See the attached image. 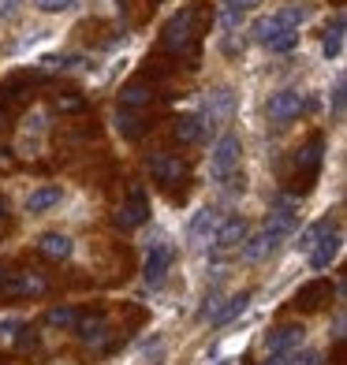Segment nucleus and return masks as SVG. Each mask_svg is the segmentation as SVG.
<instances>
[{
	"label": "nucleus",
	"instance_id": "f257e3e1",
	"mask_svg": "<svg viewBox=\"0 0 347 365\" xmlns=\"http://www.w3.org/2000/svg\"><path fill=\"white\" fill-rule=\"evenodd\" d=\"M303 336H306L303 324H284V328L269 331V339H266V361H261V365H291L295 354H299V346H303Z\"/></svg>",
	"mask_w": 347,
	"mask_h": 365
},
{
	"label": "nucleus",
	"instance_id": "f03ea898",
	"mask_svg": "<svg viewBox=\"0 0 347 365\" xmlns=\"http://www.w3.org/2000/svg\"><path fill=\"white\" fill-rule=\"evenodd\" d=\"M303 19H306V8H299V4L280 8V11H273V15H266V19L254 23V41L258 45H269L273 38L284 34V30H299Z\"/></svg>",
	"mask_w": 347,
	"mask_h": 365
},
{
	"label": "nucleus",
	"instance_id": "7ed1b4c3",
	"mask_svg": "<svg viewBox=\"0 0 347 365\" xmlns=\"http://www.w3.org/2000/svg\"><path fill=\"white\" fill-rule=\"evenodd\" d=\"M239 157H243V142L236 135H221L217 145H213V153H209V179L228 182L231 172L239 168Z\"/></svg>",
	"mask_w": 347,
	"mask_h": 365
},
{
	"label": "nucleus",
	"instance_id": "20e7f679",
	"mask_svg": "<svg viewBox=\"0 0 347 365\" xmlns=\"http://www.w3.org/2000/svg\"><path fill=\"white\" fill-rule=\"evenodd\" d=\"M194 19H198V11L194 8H183L179 15H172L169 26H164V48L169 53H187V48L194 45Z\"/></svg>",
	"mask_w": 347,
	"mask_h": 365
},
{
	"label": "nucleus",
	"instance_id": "39448f33",
	"mask_svg": "<svg viewBox=\"0 0 347 365\" xmlns=\"http://www.w3.org/2000/svg\"><path fill=\"white\" fill-rule=\"evenodd\" d=\"M231 112H236V93L231 90H213L209 97H206V115H198V120H202V130H221L228 120H231Z\"/></svg>",
	"mask_w": 347,
	"mask_h": 365
},
{
	"label": "nucleus",
	"instance_id": "423d86ee",
	"mask_svg": "<svg viewBox=\"0 0 347 365\" xmlns=\"http://www.w3.org/2000/svg\"><path fill=\"white\" fill-rule=\"evenodd\" d=\"M172 261H176V246H172V242H154L150 254H146V264H142L146 284L161 287L164 276H169V269H172Z\"/></svg>",
	"mask_w": 347,
	"mask_h": 365
},
{
	"label": "nucleus",
	"instance_id": "0eeeda50",
	"mask_svg": "<svg viewBox=\"0 0 347 365\" xmlns=\"http://www.w3.org/2000/svg\"><path fill=\"white\" fill-rule=\"evenodd\" d=\"M303 108H306V97L299 90H276L269 97V120L273 123H291Z\"/></svg>",
	"mask_w": 347,
	"mask_h": 365
},
{
	"label": "nucleus",
	"instance_id": "6e6552de",
	"mask_svg": "<svg viewBox=\"0 0 347 365\" xmlns=\"http://www.w3.org/2000/svg\"><path fill=\"white\" fill-rule=\"evenodd\" d=\"M246 231H251V224H246L243 217H224L221 227H217V235H213V250H217V254L239 250L243 239H246Z\"/></svg>",
	"mask_w": 347,
	"mask_h": 365
},
{
	"label": "nucleus",
	"instance_id": "1a4fd4ad",
	"mask_svg": "<svg viewBox=\"0 0 347 365\" xmlns=\"http://www.w3.org/2000/svg\"><path fill=\"white\" fill-rule=\"evenodd\" d=\"M340 242H343V235H340L336 227H328L325 235H321L318 242H313V250L306 254V257H310V269H318V272H325L328 264L336 261V254H340Z\"/></svg>",
	"mask_w": 347,
	"mask_h": 365
},
{
	"label": "nucleus",
	"instance_id": "9d476101",
	"mask_svg": "<svg viewBox=\"0 0 347 365\" xmlns=\"http://www.w3.org/2000/svg\"><path fill=\"white\" fill-rule=\"evenodd\" d=\"M221 209H198L194 217H191V227H187V239L194 242V246H202V242H209L213 235H217V227H221Z\"/></svg>",
	"mask_w": 347,
	"mask_h": 365
},
{
	"label": "nucleus",
	"instance_id": "9b49d317",
	"mask_svg": "<svg viewBox=\"0 0 347 365\" xmlns=\"http://www.w3.org/2000/svg\"><path fill=\"white\" fill-rule=\"evenodd\" d=\"M150 220V197H146L142 190H131V197L116 209V224L120 227H139Z\"/></svg>",
	"mask_w": 347,
	"mask_h": 365
},
{
	"label": "nucleus",
	"instance_id": "f8f14e48",
	"mask_svg": "<svg viewBox=\"0 0 347 365\" xmlns=\"http://www.w3.org/2000/svg\"><path fill=\"white\" fill-rule=\"evenodd\" d=\"M321 160H325V138L321 135H313L299 153H295V172H303L306 179H313L321 172Z\"/></svg>",
	"mask_w": 347,
	"mask_h": 365
},
{
	"label": "nucleus",
	"instance_id": "ddd939ff",
	"mask_svg": "<svg viewBox=\"0 0 347 365\" xmlns=\"http://www.w3.org/2000/svg\"><path fill=\"white\" fill-rule=\"evenodd\" d=\"M183 160H179L176 153H164V149H157V153L150 157V175L157 179V182H179L183 179Z\"/></svg>",
	"mask_w": 347,
	"mask_h": 365
},
{
	"label": "nucleus",
	"instance_id": "4468645a",
	"mask_svg": "<svg viewBox=\"0 0 347 365\" xmlns=\"http://www.w3.org/2000/svg\"><path fill=\"white\" fill-rule=\"evenodd\" d=\"M60 197H64V190L56 187V182H45V187H38V190L26 194V212L41 217V212H49V209L60 205Z\"/></svg>",
	"mask_w": 347,
	"mask_h": 365
},
{
	"label": "nucleus",
	"instance_id": "2eb2a0df",
	"mask_svg": "<svg viewBox=\"0 0 347 365\" xmlns=\"http://www.w3.org/2000/svg\"><path fill=\"white\" fill-rule=\"evenodd\" d=\"M75 328H79V339H82V343H90V346H105V343H109V324H105L101 313L75 321Z\"/></svg>",
	"mask_w": 347,
	"mask_h": 365
},
{
	"label": "nucleus",
	"instance_id": "dca6fc26",
	"mask_svg": "<svg viewBox=\"0 0 347 365\" xmlns=\"http://www.w3.org/2000/svg\"><path fill=\"white\" fill-rule=\"evenodd\" d=\"M49 284H45V276H38V272H19L15 279H4V294H41Z\"/></svg>",
	"mask_w": 347,
	"mask_h": 365
},
{
	"label": "nucleus",
	"instance_id": "f3484780",
	"mask_svg": "<svg viewBox=\"0 0 347 365\" xmlns=\"http://www.w3.org/2000/svg\"><path fill=\"white\" fill-rule=\"evenodd\" d=\"M38 250H41L45 257H53V261H68L75 246H71V239H68V235H60V231H49V235H41Z\"/></svg>",
	"mask_w": 347,
	"mask_h": 365
},
{
	"label": "nucleus",
	"instance_id": "a211bd4d",
	"mask_svg": "<svg viewBox=\"0 0 347 365\" xmlns=\"http://www.w3.org/2000/svg\"><path fill=\"white\" fill-rule=\"evenodd\" d=\"M321 53H325L328 60H336V56L343 53V11L333 15V26H328L325 38H321Z\"/></svg>",
	"mask_w": 347,
	"mask_h": 365
},
{
	"label": "nucleus",
	"instance_id": "6ab92c4d",
	"mask_svg": "<svg viewBox=\"0 0 347 365\" xmlns=\"http://www.w3.org/2000/svg\"><path fill=\"white\" fill-rule=\"evenodd\" d=\"M246 306H251V291H239V294H231V298H228V306H221L209 321H213V324H231Z\"/></svg>",
	"mask_w": 347,
	"mask_h": 365
},
{
	"label": "nucleus",
	"instance_id": "aec40b11",
	"mask_svg": "<svg viewBox=\"0 0 347 365\" xmlns=\"http://www.w3.org/2000/svg\"><path fill=\"white\" fill-rule=\"evenodd\" d=\"M328 294H333V287H328V279H313V284H306L299 291V306L303 309H318L328 302Z\"/></svg>",
	"mask_w": 347,
	"mask_h": 365
},
{
	"label": "nucleus",
	"instance_id": "412c9836",
	"mask_svg": "<svg viewBox=\"0 0 347 365\" xmlns=\"http://www.w3.org/2000/svg\"><path fill=\"white\" fill-rule=\"evenodd\" d=\"M273 250H276V242L266 235V231H258L254 239H243V257L246 261H261V257L273 254Z\"/></svg>",
	"mask_w": 347,
	"mask_h": 365
},
{
	"label": "nucleus",
	"instance_id": "4be33fe9",
	"mask_svg": "<svg viewBox=\"0 0 347 365\" xmlns=\"http://www.w3.org/2000/svg\"><path fill=\"white\" fill-rule=\"evenodd\" d=\"M206 135V130H202V120H198V115H179V120H176V138L179 142H198V138H202Z\"/></svg>",
	"mask_w": 347,
	"mask_h": 365
},
{
	"label": "nucleus",
	"instance_id": "5701e85b",
	"mask_svg": "<svg viewBox=\"0 0 347 365\" xmlns=\"http://www.w3.org/2000/svg\"><path fill=\"white\" fill-rule=\"evenodd\" d=\"M142 105H150V90L142 82H131L120 90V108H142Z\"/></svg>",
	"mask_w": 347,
	"mask_h": 365
},
{
	"label": "nucleus",
	"instance_id": "b1692460",
	"mask_svg": "<svg viewBox=\"0 0 347 365\" xmlns=\"http://www.w3.org/2000/svg\"><path fill=\"white\" fill-rule=\"evenodd\" d=\"M75 321H79V313L71 306H53V309L45 313V324L49 328H71Z\"/></svg>",
	"mask_w": 347,
	"mask_h": 365
},
{
	"label": "nucleus",
	"instance_id": "393cba45",
	"mask_svg": "<svg viewBox=\"0 0 347 365\" xmlns=\"http://www.w3.org/2000/svg\"><path fill=\"white\" fill-rule=\"evenodd\" d=\"M116 127H120L124 138H139V135H142V120H139L131 108H124L120 115H116Z\"/></svg>",
	"mask_w": 347,
	"mask_h": 365
},
{
	"label": "nucleus",
	"instance_id": "a878e982",
	"mask_svg": "<svg viewBox=\"0 0 347 365\" xmlns=\"http://www.w3.org/2000/svg\"><path fill=\"white\" fill-rule=\"evenodd\" d=\"M325 231H328V220H318V224H310V227L303 231V235H299V242H295V246H299L303 254H310V250H313V242H318V239L325 235Z\"/></svg>",
	"mask_w": 347,
	"mask_h": 365
},
{
	"label": "nucleus",
	"instance_id": "bb28decb",
	"mask_svg": "<svg viewBox=\"0 0 347 365\" xmlns=\"http://www.w3.org/2000/svg\"><path fill=\"white\" fill-rule=\"evenodd\" d=\"M295 45H299V30H284V34L273 38L266 48H269V53H291Z\"/></svg>",
	"mask_w": 347,
	"mask_h": 365
},
{
	"label": "nucleus",
	"instance_id": "cd10ccee",
	"mask_svg": "<svg viewBox=\"0 0 347 365\" xmlns=\"http://www.w3.org/2000/svg\"><path fill=\"white\" fill-rule=\"evenodd\" d=\"M34 4H38L41 11H49V15H56V11H71L79 0H34Z\"/></svg>",
	"mask_w": 347,
	"mask_h": 365
},
{
	"label": "nucleus",
	"instance_id": "c85d7f7f",
	"mask_svg": "<svg viewBox=\"0 0 347 365\" xmlns=\"http://www.w3.org/2000/svg\"><path fill=\"white\" fill-rule=\"evenodd\" d=\"M261 4V0H224V11H236V15H246V11H254Z\"/></svg>",
	"mask_w": 347,
	"mask_h": 365
},
{
	"label": "nucleus",
	"instance_id": "c756f323",
	"mask_svg": "<svg viewBox=\"0 0 347 365\" xmlns=\"http://www.w3.org/2000/svg\"><path fill=\"white\" fill-rule=\"evenodd\" d=\"M333 112H336V120L343 115V75L336 78V90H333Z\"/></svg>",
	"mask_w": 347,
	"mask_h": 365
},
{
	"label": "nucleus",
	"instance_id": "7c9ffc66",
	"mask_svg": "<svg viewBox=\"0 0 347 365\" xmlns=\"http://www.w3.org/2000/svg\"><path fill=\"white\" fill-rule=\"evenodd\" d=\"M295 361L299 365H321V354L318 351H303V354H295Z\"/></svg>",
	"mask_w": 347,
	"mask_h": 365
},
{
	"label": "nucleus",
	"instance_id": "2f4dec72",
	"mask_svg": "<svg viewBox=\"0 0 347 365\" xmlns=\"http://www.w3.org/2000/svg\"><path fill=\"white\" fill-rule=\"evenodd\" d=\"M82 97H56V108H79Z\"/></svg>",
	"mask_w": 347,
	"mask_h": 365
},
{
	"label": "nucleus",
	"instance_id": "473e14b6",
	"mask_svg": "<svg viewBox=\"0 0 347 365\" xmlns=\"http://www.w3.org/2000/svg\"><path fill=\"white\" fill-rule=\"evenodd\" d=\"M15 11H19V0H8L4 11H0V19H15Z\"/></svg>",
	"mask_w": 347,
	"mask_h": 365
},
{
	"label": "nucleus",
	"instance_id": "72a5a7b5",
	"mask_svg": "<svg viewBox=\"0 0 347 365\" xmlns=\"http://www.w3.org/2000/svg\"><path fill=\"white\" fill-rule=\"evenodd\" d=\"M4 220H8V202L0 197V224H4Z\"/></svg>",
	"mask_w": 347,
	"mask_h": 365
},
{
	"label": "nucleus",
	"instance_id": "f704fd0d",
	"mask_svg": "<svg viewBox=\"0 0 347 365\" xmlns=\"http://www.w3.org/2000/svg\"><path fill=\"white\" fill-rule=\"evenodd\" d=\"M8 276H11V272L4 269V264H0V287H4V279H8Z\"/></svg>",
	"mask_w": 347,
	"mask_h": 365
},
{
	"label": "nucleus",
	"instance_id": "c9c22d12",
	"mask_svg": "<svg viewBox=\"0 0 347 365\" xmlns=\"http://www.w3.org/2000/svg\"><path fill=\"white\" fill-rule=\"evenodd\" d=\"M0 120H4V112H0Z\"/></svg>",
	"mask_w": 347,
	"mask_h": 365
},
{
	"label": "nucleus",
	"instance_id": "e433bc0d",
	"mask_svg": "<svg viewBox=\"0 0 347 365\" xmlns=\"http://www.w3.org/2000/svg\"><path fill=\"white\" fill-rule=\"evenodd\" d=\"M221 365H228V361H221Z\"/></svg>",
	"mask_w": 347,
	"mask_h": 365
}]
</instances>
